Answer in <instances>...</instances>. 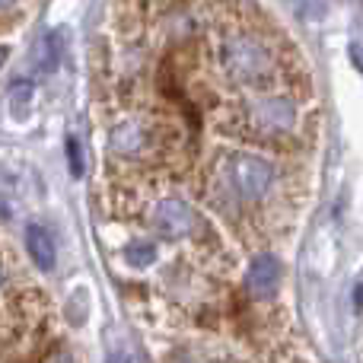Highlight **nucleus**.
<instances>
[{
	"mask_svg": "<svg viewBox=\"0 0 363 363\" xmlns=\"http://www.w3.org/2000/svg\"><path fill=\"white\" fill-rule=\"evenodd\" d=\"M213 64H217V74L230 86H262L274 74V51L262 35H255L249 29H236L217 38Z\"/></svg>",
	"mask_w": 363,
	"mask_h": 363,
	"instance_id": "nucleus-1",
	"label": "nucleus"
},
{
	"mask_svg": "<svg viewBox=\"0 0 363 363\" xmlns=\"http://www.w3.org/2000/svg\"><path fill=\"white\" fill-rule=\"evenodd\" d=\"M236 131L252 140H281L300 128V106L287 93H262L233 112Z\"/></svg>",
	"mask_w": 363,
	"mask_h": 363,
	"instance_id": "nucleus-2",
	"label": "nucleus"
},
{
	"mask_svg": "<svg viewBox=\"0 0 363 363\" xmlns=\"http://www.w3.org/2000/svg\"><path fill=\"white\" fill-rule=\"evenodd\" d=\"M223 169H226V179H230L233 191L242 201H264L277 179V169L271 160L258 157V153H245V150L226 153Z\"/></svg>",
	"mask_w": 363,
	"mask_h": 363,
	"instance_id": "nucleus-3",
	"label": "nucleus"
},
{
	"mask_svg": "<svg viewBox=\"0 0 363 363\" xmlns=\"http://www.w3.org/2000/svg\"><path fill=\"white\" fill-rule=\"evenodd\" d=\"M108 147L112 153L125 160H147L157 150H163V138H160L157 125L147 118H125L118 125H112L108 131Z\"/></svg>",
	"mask_w": 363,
	"mask_h": 363,
	"instance_id": "nucleus-4",
	"label": "nucleus"
},
{
	"mask_svg": "<svg viewBox=\"0 0 363 363\" xmlns=\"http://www.w3.org/2000/svg\"><path fill=\"white\" fill-rule=\"evenodd\" d=\"M150 226L163 239H188L198 230V213L188 201L176 198V194H163L150 207Z\"/></svg>",
	"mask_w": 363,
	"mask_h": 363,
	"instance_id": "nucleus-5",
	"label": "nucleus"
},
{
	"mask_svg": "<svg viewBox=\"0 0 363 363\" xmlns=\"http://www.w3.org/2000/svg\"><path fill=\"white\" fill-rule=\"evenodd\" d=\"M281 284V262L274 255H255L245 271V287L255 300H268Z\"/></svg>",
	"mask_w": 363,
	"mask_h": 363,
	"instance_id": "nucleus-6",
	"label": "nucleus"
},
{
	"mask_svg": "<svg viewBox=\"0 0 363 363\" xmlns=\"http://www.w3.org/2000/svg\"><path fill=\"white\" fill-rule=\"evenodd\" d=\"M26 249H29V258L38 264L42 271H51L57 262V245L51 239V233L45 230L42 223H29L26 226Z\"/></svg>",
	"mask_w": 363,
	"mask_h": 363,
	"instance_id": "nucleus-7",
	"label": "nucleus"
},
{
	"mask_svg": "<svg viewBox=\"0 0 363 363\" xmlns=\"http://www.w3.org/2000/svg\"><path fill=\"white\" fill-rule=\"evenodd\" d=\"M61 32H48V35H42V42L35 45V55H32V61H35V67L42 70V74H51V70H57V64H61Z\"/></svg>",
	"mask_w": 363,
	"mask_h": 363,
	"instance_id": "nucleus-8",
	"label": "nucleus"
},
{
	"mask_svg": "<svg viewBox=\"0 0 363 363\" xmlns=\"http://www.w3.org/2000/svg\"><path fill=\"white\" fill-rule=\"evenodd\" d=\"M32 96H35V86L29 80H16L10 86V112L16 121H23L32 108Z\"/></svg>",
	"mask_w": 363,
	"mask_h": 363,
	"instance_id": "nucleus-9",
	"label": "nucleus"
},
{
	"mask_svg": "<svg viewBox=\"0 0 363 363\" xmlns=\"http://www.w3.org/2000/svg\"><path fill=\"white\" fill-rule=\"evenodd\" d=\"M125 262L131 264V268H150V264L157 262V245L153 242H131L125 249Z\"/></svg>",
	"mask_w": 363,
	"mask_h": 363,
	"instance_id": "nucleus-10",
	"label": "nucleus"
},
{
	"mask_svg": "<svg viewBox=\"0 0 363 363\" xmlns=\"http://www.w3.org/2000/svg\"><path fill=\"white\" fill-rule=\"evenodd\" d=\"M67 163H70V176L80 179L83 176V153H80L77 138H67Z\"/></svg>",
	"mask_w": 363,
	"mask_h": 363,
	"instance_id": "nucleus-11",
	"label": "nucleus"
},
{
	"mask_svg": "<svg viewBox=\"0 0 363 363\" xmlns=\"http://www.w3.org/2000/svg\"><path fill=\"white\" fill-rule=\"evenodd\" d=\"M45 363H77V360H74V354L70 351H55Z\"/></svg>",
	"mask_w": 363,
	"mask_h": 363,
	"instance_id": "nucleus-12",
	"label": "nucleus"
},
{
	"mask_svg": "<svg viewBox=\"0 0 363 363\" xmlns=\"http://www.w3.org/2000/svg\"><path fill=\"white\" fill-rule=\"evenodd\" d=\"M6 55H10V48H6V45H0V67H4V61H6Z\"/></svg>",
	"mask_w": 363,
	"mask_h": 363,
	"instance_id": "nucleus-13",
	"label": "nucleus"
},
{
	"mask_svg": "<svg viewBox=\"0 0 363 363\" xmlns=\"http://www.w3.org/2000/svg\"><path fill=\"white\" fill-rule=\"evenodd\" d=\"M16 0H0V10H6V6H13Z\"/></svg>",
	"mask_w": 363,
	"mask_h": 363,
	"instance_id": "nucleus-14",
	"label": "nucleus"
},
{
	"mask_svg": "<svg viewBox=\"0 0 363 363\" xmlns=\"http://www.w3.org/2000/svg\"><path fill=\"white\" fill-rule=\"evenodd\" d=\"M0 287H4V262H0Z\"/></svg>",
	"mask_w": 363,
	"mask_h": 363,
	"instance_id": "nucleus-15",
	"label": "nucleus"
}]
</instances>
